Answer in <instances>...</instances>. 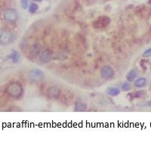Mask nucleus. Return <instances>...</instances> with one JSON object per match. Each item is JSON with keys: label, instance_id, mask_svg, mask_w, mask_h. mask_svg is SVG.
Returning <instances> with one entry per match:
<instances>
[{"label": "nucleus", "instance_id": "f257e3e1", "mask_svg": "<svg viewBox=\"0 0 151 148\" xmlns=\"http://www.w3.org/2000/svg\"><path fill=\"white\" fill-rule=\"evenodd\" d=\"M6 93L13 99H20L24 93V89L22 85L18 82H11L8 84L5 89Z\"/></svg>", "mask_w": 151, "mask_h": 148}, {"label": "nucleus", "instance_id": "f03ea898", "mask_svg": "<svg viewBox=\"0 0 151 148\" xmlns=\"http://www.w3.org/2000/svg\"><path fill=\"white\" fill-rule=\"evenodd\" d=\"M16 40V36L14 33L6 29H0V44L2 45H9Z\"/></svg>", "mask_w": 151, "mask_h": 148}, {"label": "nucleus", "instance_id": "7ed1b4c3", "mask_svg": "<svg viewBox=\"0 0 151 148\" xmlns=\"http://www.w3.org/2000/svg\"><path fill=\"white\" fill-rule=\"evenodd\" d=\"M3 19L8 23H15L18 20L19 14L14 9H8L4 11Z\"/></svg>", "mask_w": 151, "mask_h": 148}, {"label": "nucleus", "instance_id": "20e7f679", "mask_svg": "<svg viewBox=\"0 0 151 148\" xmlns=\"http://www.w3.org/2000/svg\"><path fill=\"white\" fill-rule=\"evenodd\" d=\"M45 78V73L40 68H33L29 72V78L32 82H39Z\"/></svg>", "mask_w": 151, "mask_h": 148}, {"label": "nucleus", "instance_id": "39448f33", "mask_svg": "<svg viewBox=\"0 0 151 148\" xmlns=\"http://www.w3.org/2000/svg\"><path fill=\"white\" fill-rule=\"evenodd\" d=\"M115 70L112 66L108 65H106L103 66L101 69V76L102 78L106 79V80H110L113 78L115 76Z\"/></svg>", "mask_w": 151, "mask_h": 148}, {"label": "nucleus", "instance_id": "423d86ee", "mask_svg": "<svg viewBox=\"0 0 151 148\" xmlns=\"http://www.w3.org/2000/svg\"><path fill=\"white\" fill-rule=\"evenodd\" d=\"M110 18L107 16H101L93 22V26L96 29H104L110 24Z\"/></svg>", "mask_w": 151, "mask_h": 148}, {"label": "nucleus", "instance_id": "0eeeda50", "mask_svg": "<svg viewBox=\"0 0 151 148\" xmlns=\"http://www.w3.org/2000/svg\"><path fill=\"white\" fill-rule=\"evenodd\" d=\"M52 53L49 49H45L40 53V60L43 63H49L52 61Z\"/></svg>", "mask_w": 151, "mask_h": 148}, {"label": "nucleus", "instance_id": "6e6552de", "mask_svg": "<svg viewBox=\"0 0 151 148\" xmlns=\"http://www.w3.org/2000/svg\"><path fill=\"white\" fill-rule=\"evenodd\" d=\"M8 59L12 61V63H17L21 60V55L19 53V52L16 50H12L11 51V53L8 56Z\"/></svg>", "mask_w": 151, "mask_h": 148}, {"label": "nucleus", "instance_id": "1a4fd4ad", "mask_svg": "<svg viewBox=\"0 0 151 148\" xmlns=\"http://www.w3.org/2000/svg\"><path fill=\"white\" fill-rule=\"evenodd\" d=\"M60 90L56 87H51L48 89L47 94L52 98H57L60 95Z\"/></svg>", "mask_w": 151, "mask_h": 148}, {"label": "nucleus", "instance_id": "9d476101", "mask_svg": "<svg viewBox=\"0 0 151 148\" xmlns=\"http://www.w3.org/2000/svg\"><path fill=\"white\" fill-rule=\"evenodd\" d=\"M30 53L33 56H38L41 53V45L40 43L36 42L30 48Z\"/></svg>", "mask_w": 151, "mask_h": 148}, {"label": "nucleus", "instance_id": "9b49d317", "mask_svg": "<svg viewBox=\"0 0 151 148\" xmlns=\"http://www.w3.org/2000/svg\"><path fill=\"white\" fill-rule=\"evenodd\" d=\"M121 90L118 87H109L107 90H106V93L107 95H109L110 96H112V97H116L117 95H119L120 94Z\"/></svg>", "mask_w": 151, "mask_h": 148}, {"label": "nucleus", "instance_id": "f8f14e48", "mask_svg": "<svg viewBox=\"0 0 151 148\" xmlns=\"http://www.w3.org/2000/svg\"><path fill=\"white\" fill-rule=\"evenodd\" d=\"M147 83V80L145 78H139L136 80H134V85L137 88H142L146 86Z\"/></svg>", "mask_w": 151, "mask_h": 148}, {"label": "nucleus", "instance_id": "ddd939ff", "mask_svg": "<svg viewBox=\"0 0 151 148\" xmlns=\"http://www.w3.org/2000/svg\"><path fill=\"white\" fill-rule=\"evenodd\" d=\"M137 78V72H135V70L132 69L130 72H129L126 75V80L129 82H133L135 78Z\"/></svg>", "mask_w": 151, "mask_h": 148}, {"label": "nucleus", "instance_id": "4468645a", "mask_svg": "<svg viewBox=\"0 0 151 148\" xmlns=\"http://www.w3.org/2000/svg\"><path fill=\"white\" fill-rule=\"evenodd\" d=\"M28 10H29V13H31V14H35V13H36L37 11L39 10V5H38V4L33 2V3H31L30 5H29Z\"/></svg>", "mask_w": 151, "mask_h": 148}, {"label": "nucleus", "instance_id": "2eb2a0df", "mask_svg": "<svg viewBox=\"0 0 151 148\" xmlns=\"http://www.w3.org/2000/svg\"><path fill=\"white\" fill-rule=\"evenodd\" d=\"M132 89V85H131L130 82H125L122 83L120 86V90L123 92H128Z\"/></svg>", "mask_w": 151, "mask_h": 148}, {"label": "nucleus", "instance_id": "dca6fc26", "mask_svg": "<svg viewBox=\"0 0 151 148\" xmlns=\"http://www.w3.org/2000/svg\"><path fill=\"white\" fill-rule=\"evenodd\" d=\"M86 108V105L83 102H76L75 105L76 111H83Z\"/></svg>", "mask_w": 151, "mask_h": 148}, {"label": "nucleus", "instance_id": "f3484780", "mask_svg": "<svg viewBox=\"0 0 151 148\" xmlns=\"http://www.w3.org/2000/svg\"><path fill=\"white\" fill-rule=\"evenodd\" d=\"M21 8L24 10L27 9V8L29 7V0H21Z\"/></svg>", "mask_w": 151, "mask_h": 148}, {"label": "nucleus", "instance_id": "a211bd4d", "mask_svg": "<svg viewBox=\"0 0 151 148\" xmlns=\"http://www.w3.org/2000/svg\"><path fill=\"white\" fill-rule=\"evenodd\" d=\"M144 95H146V92L144 90H139L134 92V98H141L144 96Z\"/></svg>", "mask_w": 151, "mask_h": 148}, {"label": "nucleus", "instance_id": "6ab92c4d", "mask_svg": "<svg viewBox=\"0 0 151 148\" xmlns=\"http://www.w3.org/2000/svg\"><path fill=\"white\" fill-rule=\"evenodd\" d=\"M142 56L144 57H150V56H151V48L144 51Z\"/></svg>", "mask_w": 151, "mask_h": 148}, {"label": "nucleus", "instance_id": "aec40b11", "mask_svg": "<svg viewBox=\"0 0 151 148\" xmlns=\"http://www.w3.org/2000/svg\"><path fill=\"white\" fill-rule=\"evenodd\" d=\"M141 105L144 106V107H151V101H148V102H144L143 104H141Z\"/></svg>", "mask_w": 151, "mask_h": 148}, {"label": "nucleus", "instance_id": "412c9836", "mask_svg": "<svg viewBox=\"0 0 151 148\" xmlns=\"http://www.w3.org/2000/svg\"><path fill=\"white\" fill-rule=\"evenodd\" d=\"M33 1H35V2H41L42 0H33Z\"/></svg>", "mask_w": 151, "mask_h": 148}, {"label": "nucleus", "instance_id": "4be33fe9", "mask_svg": "<svg viewBox=\"0 0 151 148\" xmlns=\"http://www.w3.org/2000/svg\"><path fill=\"white\" fill-rule=\"evenodd\" d=\"M148 3H149L150 5H151V0H149V1H148Z\"/></svg>", "mask_w": 151, "mask_h": 148}]
</instances>
